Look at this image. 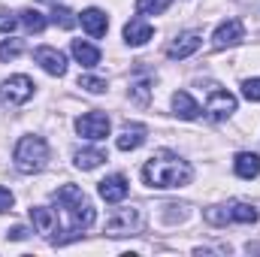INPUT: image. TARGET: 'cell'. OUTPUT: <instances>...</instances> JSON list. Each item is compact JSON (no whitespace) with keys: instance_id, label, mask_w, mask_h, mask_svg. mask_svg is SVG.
<instances>
[{"instance_id":"obj_1","label":"cell","mask_w":260,"mask_h":257,"mask_svg":"<svg viewBox=\"0 0 260 257\" xmlns=\"http://www.w3.org/2000/svg\"><path fill=\"white\" fill-rule=\"evenodd\" d=\"M142 179L151 188H185L194 179V170L188 167V160H182L173 151H157L148 157V164L142 167Z\"/></svg>"},{"instance_id":"obj_2","label":"cell","mask_w":260,"mask_h":257,"mask_svg":"<svg viewBox=\"0 0 260 257\" xmlns=\"http://www.w3.org/2000/svg\"><path fill=\"white\" fill-rule=\"evenodd\" d=\"M55 200H58V206L64 209L67 218H70V236H67V239L79 236L82 230H88V227L94 224L97 212H94L91 200L85 197V191H79L76 185H64L61 191L55 194Z\"/></svg>"},{"instance_id":"obj_3","label":"cell","mask_w":260,"mask_h":257,"mask_svg":"<svg viewBox=\"0 0 260 257\" xmlns=\"http://www.w3.org/2000/svg\"><path fill=\"white\" fill-rule=\"evenodd\" d=\"M12 157H15V167L21 173H40L49 164V145L40 136H24V139H18Z\"/></svg>"},{"instance_id":"obj_4","label":"cell","mask_w":260,"mask_h":257,"mask_svg":"<svg viewBox=\"0 0 260 257\" xmlns=\"http://www.w3.org/2000/svg\"><path fill=\"white\" fill-rule=\"evenodd\" d=\"M206 221L215 227L224 224H254L257 221V209L248 203H227V206H212L206 209Z\"/></svg>"},{"instance_id":"obj_5","label":"cell","mask_w":260,"mask_h":257,"mask_svg":"<svg viewBox=\"0 0 260 257\" xmlns=\"http://www.w3.org/2000/svg\"><path fill=\"white\" fill-rule=\"evenodd\" d=\"M34 94V82L27 76H9L0 88V100L6 106H18V103H27Z\"/></svg>"},{"instance_id":"obj_6","label":"cell","mask_w":260,"mask_h":257,"mask_svg":"<svg viewBox=\"0 0 260 257\" xmlns=\"http://www.w3.org/2000/svg\"><path fill=\"white\" fill-rule=\"evenodd\" d=\"M142 230V212L139 209H121L106 221V233L109 236H127Z\"/></svg>"},{"instance_id":"obj_7","label":"cell","mask_w":260,"mask_h":257,"mask_svg":"<svg viewBox=\"0 0 260 257\" xmlns=\"http://www.w3.org/2000/svg\"><path fill=\"white\" fill-rule=\"evenodd\" d=\"M206 112H209V118H212V121H224L227 115H233V112H236V97H233L230 91L212 88L209 103H206Z\"/></svg>"},{"instance_id":"obj_8","label":"cell","mask_w":260,"mask_h":257,"mask_svg":"<svg viewBox=\"0 0 260 257\" xmlns=\"http://www.w3.org/2000/svg\"><path fill=\"white\" fill-rule=\"evenodd\" d=\"M76 130L85 136V139H106L109 136V118L103 112H88L76 121Z\"/></svg>"},{"instance_id":"obj_9","label":"cell","mask_w":260,"mask_h":257,"mask_svg":"<svg viewBox=\"0 0 260 257\" xmlns=\"http://www.w3.org/2000/svg\"><path fill=\"white\" fill-rule=\"evenodd\" d=\"M245 37V27H242V21L239 18H227L218 30H215V37H212V46L221 52V49H230V46H236L239 40Z\"/></svg>"},{"instance_id":"obj_10","label":"cell","mask_w":260,"mask_h":257,"mask_svg":"<svg viewBox=\"0 0 260 257\" xmlns=\"http://www.w3.org/2000/svg\"><path fill=\"white\" fill-rule=\"evenodd\" d=\"M34 61L43 67L46 73H52V76H64L67 73V58L58 49H52V46H40V49L34 52Z\"/></svg>"},{"instance_id":"obj_11","label":"cell","mask_w":260,"mask_h":257,"mask_svg":"<svg viewBox=\"0 0 260 257\" xmlns=\"http://www.w3.org/2000/svg\"><path fill=\"white\" fill-rule=\"evenodd\" d=\"M97 191H100V197H103L106 203H121V200L127 197V179H124L121 173H115V176L103 179Z\"/></svg>"},{"instance_id":"obj_12","label":"cell","mask_w":260,"mask_h":257,"mask_svg":"<svg viewBox=\"0 0 260 257\" xmlns=\"http://www.w3.org/2000/svg\"><path fill=\"white\" fill-rule=\"evenodd\" d=\"M82 27H85L91 37H103V34H106V27H109V18H106V12H103V9L91 6V9H85V12H82Z\"/></svg>"},{"instance_id":"obj_13","label":"cell","mask_w":260,"mask_h":257,"mask_svg":"<svg viewBox=\"0 0 260 257\" xmlns=\"http://www.w3.org/2000/svg\"><path fill=\"white\" fill-rule=\"evenodd\" d=\"M30 218H34L37 233H43V236H52L58 230V215L52 209H46V206H34L30 209Z\"/></svg>"},{"instance_id":"obj_14","label":"cell","mask_w":260,"mask_h":257,"mask_svg":"<svg viewBox=\"0 0 260 257\" xmlns=\"http://www.w3.org/2000/svg\"><path fill=\"white\" fill-rule=\"evenodd\" d=\"M197 49H200V34H182L170 49H167V55L173 58V61H182V58H188V55H194Z\"/></svg>"},{"instance_id":"obj_15","label":"cell","mask_w":260,"mask_h":257,"mask_svg":"<svg viewBox=\"0 0 260 257\" xmlns=\"http://www.w3.org/2000/svg\"><path fill=\"white\" fill-rule=\"evenodd\" d=\"M151 24L148 21H142V18H130L127 24H124V40H127L130 46H145L148 40H151Z\"/></svg>"},{"instance_id":"obj_16","label":"cell","mask_w":260,"mask_h":257,"mask_svg":"<svg viewBox=\"0 0 260 257\" xmlns=\"http://www.w3.org/2000/svg\"><path fill=\"white\" fill-rule=\"evenodd\" d=\"M173 109H176V115H179V118H185V121L200 118V106H197V100L188 94V91L173 94Z\"/></svg>"},{"instance_id":"obj_17","label":"cell","mask_w":260,"mask_h":257,"mask_svg":"<svg viewBox=\"0 0 260 257\" xmlns=\"http://www.w3.org/2000/svg\"><path fill=\"white\" fill-rule=\"evenodd\" d=\"M233 167H236V176H242V179H257L260 176V157L254 151H239Z\"/></svg>"},{"instance_id":"obj_18","label":"cell","mask_w":260,"mask_h":257,"mask_svg":"<svg viewBox=\"0 0 260 257\" xmlns=\"http://www.w3.org/2000/svg\"><path fill=\"white\" fill-rule=\"evenodd\" d=\"M145 142V127L142 124H127V127L121 130V136L115 139V145L121 148V151H133V148H139Z\"/></svg>"},{"instance_id":"obj_19","label":"cell","mask_w":260,"mask_h":257,"mask_svg":"<svg viewBox=\"0 0 260 257\" xmlns=\"http://www.w3.org/2000/svg\"><path fill=\"white\" fill-rule=\"evenodd\" d=\"M73 58H76L82 67H97L100 64V49H94L91 43L73 40Z\"/></svg>"},{"instance_id":"obj_20","label":"cell","mask_w":260,"mask_h":257,"mask_svg":"<svg viewBox=\"0 0 260 257\" xmlns=\"http://www.w3.org/2000/svg\"><path fill=\"white\" fill-rule=\"evenodd\" d=\"M103 160H106V151H100V148H82V151H76V167L79 170H94Z\"/></svg>"},{"instance_id":"obj_21","label":"cell","mask_w":260,"mask_h":257,"mask_svg":"<svg viewBox=\"0 0 260 257\" xmlns=\"http://www.w3.org/2000/svg\"><path fill=\"white\" fill-rule=\"evenodd\" d=\"M18 21H21L30 34H43V30H46V24H49V21H46V15H43L40 9H24Z\"/></svg>"},{"instance_id":"obj_22","label":"cell","mask_w":260,"mask_h":257,"mask_svg":"<svg viewBox=\"0 0 260 257\" xmlns=\"http://www.w3.org/2000/svg\"><path fill=\"white\" fill-rule=\"evenodd\" d=\"M173 0H136V12L139 15H160Z\"/></svg>"},{"instance_id":"obj_23","label":"cell","mask_w":260,"mask_h":257,"mask_svg":"<svg viewBox=\"0 0 260 257\" xmlns=\"http://www.w3.org/2000/svg\"><path fill=\"white\" fill-rule=\"evenodd\" d=\"M79 88H85L88 94H103L106 91V82L97 79V76H79Z\"/></svg>"},{"instance_id":"obj_24","label":"cell","mask_w":260,"mask_h":257,"mask_svg":"<svg viewBox=\"0 0 260 257\" xmlns=\"http://www.w3.org/2000/svg\"><path fill=\"white\" fill-rule=\"evenodd\" d=\"M18 55H21V40H6L0 46V61H12Z\"/></svg>"},{"instance_id":"obj_25","label":"cell","mask_w":260,"mask_h":257,"mask_svg":"<svg viewBox=\"0 0 260 257\" xmlns=\"http://www.w3.org/2000/svg\"><path fill=\"white\" fill-rule=\"evenodd\" d=\"M52 18H55V24H61L64 30H70V27L76 24V18H73V12H70V9H64V6H58V9L52 12Z\"/></svg>"},{"instance_id":"obj_26","label":"cell","mask_w":260,"mask_h":257,"mask_svg":"<svg viewBox=\"0 0 260 257\" xmlns=\"http://www.w3.org/2000/svg\"><path fill=\"white\" fill-rule=\"evenodd\" d=\"M242 94H245L251 103H260V79H248V82L242 85Z\"/></svg>"},{"instance_id":"obj_27","label":"cell","mask_w":260,"mask_h":257,"mask_svg":"<svg viewBox=\"0 0 260 257\" xmlns=\"http://www.w3.org/2000/svg\"><path fill=\"white\" fill-rule=\"evenodd\" d=\"M15 24H18V18H15V15H9V12H0V30H3V34L15 30Z\"/></svg>"},{"instance_id":"obj_28","label":"cell","mask_w":260,"mask_h":257,"mask_svg":"<svg viewBox=\"0 0 260 257\" xmlns=\"http://www.w3.org/2000/svg\"><path fill=\"white\" fill-rule=\"evenodd\" d=\"M9 209H12V194L0 188V212H9Z\"/></svg>"},{"instance_id":"obj_29","label":"cell","mask_w":260,"mask_h":257,"mask_svg":"<svg viewBox=\"0 0 260 257\" xmlns=\"http://www.w3.org/2000/svg\"><path fill=\"white\" fill-rule=\"evenodd\" d=\"M24 236H27L24 227H12V230H9V239H24Z\"/></svg>"}]
</instances>
